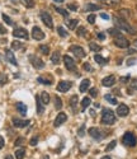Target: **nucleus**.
I'll use <instances>...</instances> for the list:
<instances>
[{"instance_id":"obj_54","label":"nucleus","mask_w":137,"mask_h":159,"mask_svg":"<svg viewBox=\"0 0 137 159\" xmlns=\"http://www.w3.org/2000/svg\"><path fill=\"white\" fill-rule=\"evenodd\" d=\"M5 33H7V29L3 27L1 24H0V34H5Z\"/></svg>"},{"instance_id":"obj_41","label":"nucleus","mask_w":137,"mask_h":159,"mask_svg":"<svg viewBox=\"0 0 137 159\" xmlns=\"http://www.w3.org/2000/svg\"><path fill=\"white\" fill-rule=\"evenodd\" d=\"M3 19H4V22L7 23L8 26H13V24H14V23H13V20H11V19L9 18V17L7 15V14H3Z\"/></svg>"},{"instance_id":"obj_63","label":"nucleus","mask_w":137,"mask_h":159,"mask_svg":"<svg viewBox=\"0 0 137 159\" xmlns=\"http://www.w3.org/2000/svg\"><path fill=\"white\" fill-rule=\"evenodd\" d=\"M136 9H137V7H136Z\"/></svg>"},{"instance_id":"obj_48","label":"nucleus","mask_w":137,"mask_h":159,"mask_svg":"<svg viewBox=\"0 0 137 159\" xmlns=\"http://www.w3.org/2000/svg\"><path fill=\"white\" fill-rule=\"evenodd\" d=\"M88 22L90 23V24H94V22H95V15H94V14H90V15L88 17Z\"/></svg>"},{"instance_id":"obj_55","label":"nucleus","mask_w":137,"mask_h":159,"mask_svg":"<svg viewBox=\"0 0 137 159\" xmlns=\"http://www.w3.org/2000/svg\"><path fill=\"white\" fill-rule=\"evenodd\" d=\"M100 18H103V19H109V15L106 13H100Z\"/></svg>"},{"instance_id":"obj_18","label":"nucleus","mask_w":137,"mask_h":159,"mask_svg":"<svg viewBox=\"0 0 137 159\" xmlns=\"http://www.w3.org/2000/svg\"><path fill=\"white\" fill-rule=\"evenodd\" d=\"M119 15L122 17V19L127 20V19H130L131 17H132V10L127 9V8H123V9L119 10Z\"/></svg>"},{"instance_id":"obj_53","label":"nucleus","mask_w":137,"mask_h":159,"mask_svg":"<svg viewBox=\"0 0 137 159\" xmlns=\"http://www.w3.org/2000/svg\"><path fill=\"white\" fill-rule=\"evenodd\" d=\"M4 137H3V136H0V149H3V148H4Z\"/></svg>"},{"instance_id":"obj_11","label":"nucleus","mask_w":137,"mask_h":159,"mask_svg":"<svg viewBox=\"0 0 137 159\" xmlns=\"http://www.w3.org/2000/svg\"><path fill=\"white\" fill-rule=\"evenodd\" d=\"M29 60H31V64L36 67V69H43V67H45V63H43L39 57L34 56V55H31Z\"/></svg>"},{"instance_id":"obj_47","label":"nucleus","mask_w":137,"mask_h":159,"mask_svg":"<svg viewBox=\"0 0 137 159\" xmlns=\"http://www.w3.org/2000/svg\"><path fill=\"white\" fill-rule=\"evenodd\" d=\"M37 143H38V136H33L32 139L29 140V144L32 146H34V145H37Z\"/></svg>"},{"instance_id":"obj_6","label":"nucleus","mask_w":137,"mask_h":159,"mask_svg":"<svg viewBox=\"0 0 137 159\" xmlns=\"http://www.w3.org/2000/svg\"><path fill=\"white\" fill-rule=\"evenodd\" d=\"M41 19H42V22L45 23V24L47 26L48 28H53V22H52V17H51V14H49L48 11H46V10H42V11H41Z\"/></svg>"},{"instance_id":"obj_30","label":"nucleus","mask_w":137,"mask_h":159,"mask_svg":"<svg viewBox=\"0 0 137 159\" xmlns=\"http://www.w3.org/2000/svg\"><path fill=\"white\" fill-rule=\"evenodd\" d=\"M25 157V150L24 149H17L15 150V158L17 159H23Z\"/></svg>"},{"instance_id":"obj_38","label":"nucleus","mask_w":137,"mask_h":159,"mask_svg":"<svg viewBox=\"0 0 137 159\" xmlns=\"http://www.w3.org/2000/svg\"><path fill=\"white\" fill-rule=\"evenodd\" d=\"M8 83V76L4 73H0V85H4Z\"/></svg>"},{"instance_id":"obj_24","label":"nucleus","mask_w":137,"mask_h":159,"mask_svg":"<svg viewBox=\"0 0 137 159\" xmlns=\"http://www.w3.org/2000/svg\"><path fill=\"white\" fill-rule=\"evenodd\" d=\"M90 103H92V101H90L89 97H85V98H83V101H81V111H85L86 108L90 106Z\"/></svg>"},{"instance_id":"obj_1","label":"nucleus","mask_w":137,"mask_h":159,"mask_svg":"<svg viewBox=\"0 0 137 159\" xmlns=\"http://www.w3.org/2000/svg\"><path fill=\"white\" fill-rule=\"evenodd\" d=\"M113 19H114L116 26H117L119 29L126 31V32H128V33H131V34H136L137 33V31L130 24V23H127V20H124V19H122V18H117V17H114Z\"/></svg>"},{"instance_id":"obj_22","label":"nucleus","mask_w":137,"mask_h":159,"mask_svg":"<svg viewBox=\"0 0 137 159\" xmlns=\"http://www.w3.org/2000/svg\"><path fill=\"white\" fill-rule=\"evenodd\" d=\"M60 60H61V55L59 51H55L53 54H52L51 56V61L55 64V65H57V64H60Z\"/></svg>"},{"instance_id":"obj_25","label":"nucleus","mask_w":137,"mask_h":159,"mask_svg":"<svg viewBox=\"0 0 137 159\" xmlns=\"http://www.w3.org/2000/svg\"><path fill=\"white\" fill-rule=\"evenodd\" d=\"M78 23H79V20H78V19H71V20H66V24H67L69 29H71V31H74V29L76 28Z\"/></svg>"},{"instance_id":"obj_40","label":"nucleus","mask_w":137,"mask_h":159,"mask_svg":"<svg viewBox=\"0 0 137 159\" xmlns=\"http://www.w3.org/2000/svg\"><path fill=\"white\" fill-rule=\"evenodd\" d=\"M22 47H23V45L19 41H14V42L11 43V49L13 50H19V49H22Z\"/></svg>"},{"instance_id":"obj_52","label":"nucleus","mask_w":137,"mask_h":159,"mask_svg":"<svg viewBox=\"0 0 137 159\" xmlns=\"http://www.w3.org/2000/svg\"><path fill=\"white\" fill-rule=\"evenodd\" d=\"M67 9H70V10H78V7L75 4H69L67 5Z\"/></svg>"},{"instance_id":"obj_8","label":"nucleus","mask_w":137,"mask_h":159,"mask_svg":"<svg viewBox=\"0 0 137 159\" xmlns=\"http://www.w3.org/2000/svg\"><path fill=\"white\" fill-rule=\"evenodd\" d=\"M114 45L117 47H119V49H127V47L130 46V41H128L126 37L119 36V37H116Z\"/></svg>"},{"instance_id":"obj_51","label":"nucleus","mask_w":137,"mask_h":159,"mask_svg":"<svg viewBox=\"0 0 137 159\" xmlns=\"http://www.w3.org/2000/svg\"><path fill=\"white\" fill-rule=\"evenodd\" d=\"M89 93H90V96H92V97H97V89H95V88H92V89H90L89 90Z\"/></svg>"},{"instance_id":"obj_19","label":"nucleus","mask_w":137,"mask_h":159,"mask_svg":"<svg viewBox=\"0 0 137 159\" xmlns=\"http://www.w3.org/2000/svg\"><path fill=\"white\" fill-rule=\"evenodd\" d=\"M17 110H18V112L22 115V116H25V113H27V106L23 102H18L17 103Z\"/></svg>"},{"instance_id":"obj_60","label":"nucleus","mask_w":137,"mask_h":159,"mask_svg":"<svg viewBox=\"0 0 137 159\" xmlns=\"http://www.w3.org/2000/svg\"><path fill=\"white\" fill-rule=\"evenodd\" d=\"M4 159H13V157H11V155H7Z\"/></svg>"},{"instance_id":"obj_59","label":"nucleus","mask_w":137,"mask_h":159,"mask_svg":"<svg viewBox=\"0 0 137 159\" xmlns=\"http://www.w3.org/2000/svg\"><path fill=\"white\" fill-rule=\"evenodd\" d=\"M133 52H135V50H132V49L128 50V54H133Z\"/></svg>"},{"instance_id":"obj_35","label":"nucleus","mask_w":137,"mask_h":159,"mask_svg":"<svg viewBox=\"0 0 137 159\" xmlns=\"http://www.w3.org/2000/svg\"><path fill=\"white\" fill-rule=\"evenodd\" d=\"M39 51L42 52L43 55H48V52H49V47L47 45H41L39 46Z\"/></svg>"},{"instance_id":"obj_17","label":"nucleus","mask_w":137,"mask_h":159,"mask_svg":"<svg viewBox=\"0 0 137 159\" xmlns=\"http://www.w3.org/2000/svg\"><path fill=\"white\" fill-rule=\"evenodd\" d=\"M102 84H103L104 87H113V85L116 84L114 75H109V76H106V78H103V80H102Z\"/></svg>"},{"instance_id":"obj_20","label":"nucleus","mask_w":137,"mask_h":159,"mask_svg":"<svg viewBox=\"0 0 137 159\" xmlns=\"http://www.w3.org/2000/svg\"><path fill=\"white\" fill-rule=\"evenodd\" d=\"M43 112H45V104L41 101V97H37V113L42 115Z\"/></svg>"},{"instance_id":"obj_49","label":"nucleus","mask_w":137,"mask_h":159,"mask_svg":"<svg viewBox=\"0 0 137 159\" xmlns=\"http://www.w3.org/2000/svg\"><path fill=\"white\" fill-rule=\"evenodd\" d=\"M23 143H24V139H23V137H18V139L15 140V143H14V144H15V145L18 146V145H22Z\"/></svg>"},{"instance_id":"obj_2","label":"nucleus","mask_w":137,"mask_h":159,"mask_svg":"<svg viewBox=\"0 0 137 159\" xmlns=\"http://www.w3.org/2000/svg\"><path fill=\"white\" fill-rule=\"evenodd\" d=\"M116 122V115L112 110L104 108L103 113H102V123L104 125H113Z\"/></svg>"},{"instance_id":"obj_29","label":"nucleus","mask_w":137,"mask_h":159,"mask_svg":"<svg viewBox=\"0 0 137 159\" xmlns=\"http://www.w3.org/2000/svg\"><path fill=\"white\" fill-rule=\"evenodd\" d=\"M104 99L109 102L110 104H117V99H116L112 94H106V96H104Z\"/></svg>"},{"instance_id":"obj_13","label":"nucleus","mask_w":137,"mask_h":159,"mask_svg":"<svg viewBox=\"0 0 137 159\" xmlns=\"http://www.w3.org/2000/svg\"><path fill=\"white\" fill-rule=\"evenodd\" d=\"M66 120H67V116H66V113L60 112L59 115H57L56 119H55L53 126H55V127H59V126H61L63 122H66Z\"/></svg>"},{"instance_id":"obj_9","label":"nucleus","mask_w":137,"mask_h":159,"mask_svg":"<svg viewBox=\"0 0 137 159\" xmlns=\"http://www.w3.org/2000/svg\"><path fill=\"white\" fill-rule=\"evenodd\" d=\"M13 36L15 38H24V40H28L29 34H28V31L24 28H15L13 31Z\"/></svg>"},{"instance_id":"obj_56","label":"nucleus","mask_w":137,"mask_h":159,"mask_svg":"<svg viewBox=\"0 0 137 159\" xmlns=\"http://www.w3.org/2000/svg\"><path fill=\"white\" fill-rule=\"evenodd\" d=\"M98 38H100V40H104V38H106V34H104V33H98Z\"/></svg>"},{"instance_id":"obj_7","label":"nucleus","mask_w":137,"mask_h":159,"mask_svg":"<svg viewBox=\"0 0 137 159\" xmlns=\"http://www.w3.org/2000/svg\"><path fill=\"white\" fill-rule=\"evenodd\" d=\"M63 64H65L66 69H67L69 71H75V70H76V64H75L74 59L71 56H69V55L63 56Z\"/></svg>"},{"instance_id":"obj_43","label":"nucleus","mask_w":137,"mask_h":159,"mask_svg":"<svg viewBox=\"0 0 137 159\" xmlns=\"http://www.w3.org/2000/svg\"><path fill=\"white\" fill-rule=\"evenodd\" d=\"M130 89L131 90H137V79H133V80H131Z\"/></svg>"},{"instance_id":"obj_27","label":"nucleus","mask_w":137,"mask_h":159,"mask_svg":"<svg viewBox=\"0 0 137 159\" xmlns=\"http://www.w3.org/2000/svg\"><path fill=\"white\" fill-rule=\"evenodd\" d=\"M100 9V7H99V5H97V4H92V3H90V4H86L85 5V10L86 11H94V10H99Z\"/></svg>"},{"instance_id":"obj_16","label":"nucleus","mask_w":137,"mask_h":159,"mask_svg":"<svg viewBox=\"0 0 137 159\" xmlns=\"http://www.w3.org/2000/svg\"><path fill=\"white\" fill-rule=\"evenodd\" d=\"M5 57H7V60L9 61V63L11 64V65H18V63H17V59L15 56H14V54H13V51L11 50H5Z\"/></svg>"},{"instance_id":"obj_33","label":"nucleus","mask_w":137,"mask_h":159,"mask_svg":"<svg viewBox=\"0 0 137 159\" xmlns=\"http://www.w3.org/2000/svg\"><path fill=\"white\" fill-rule=\"evenodd\" d=\"M89 47H90V50H92V51H95V52H98V51H100V50H102V47L99 46V45H97L95 42H90L89 43Z\"/></svg>"},{"instance_id":"obj_57","label":"nucleus","mask_w":137,"mask_h":159,"mask_svg":"<svg viewBox=\"0 0 137 159\" xmlns=\"http://www.w3.org/2000/svg\"><path fill=\"white\" fill-rule=\"evenodd\" d=\"M130 79V76H124V78H121V82L122 83H126V80H128Z\"/></svg>"},{"instance_id":"obj_14","label":"nucleus","mask_w":137,"mask_h":159,"mask_svg":"<svg viewBox=\"0 0 137 159\" xmlns=\"http://www.w3.org/2000/svg\"><path fill=\"white\" fill-rule=\"evenodd\" d=\"M116 112H117V115L119 117H126L128 113H130V108L127 107L126 104H123V103H122V104H119L118 107H117V111H116Z\"/></svg>"},{"instance_id":"obj_3","label":"nucleus","mask_w":137,"mask_h":159,"mask_svg":"<svg viewBox=\"0 0 137 159\" xmlns=\"http://www.w3.org/2000/svg\"><path fill=\"white\" fill-rule=\"evenodd\" d=\"M122 143L124 144L126 146H130V148H133V146H136L137 144V137L136 135L133 134V132H126V134L123 135V137H122Z\"/></svg>"},{"instance_id":"obj_21","label":"nucleus","mask_w":137,"mask_h":159,"mask_svg":"<svg viewBox=\"0 0 137 159\" xmlns=\"http://www.w3.org/2000/svg\"><path fill=\"white\" fill-rule=\"evenodd\" d=\"M89 85H90V80L89 79H84L83 82H81V84H80V92H86V90L89 89Z\"/></svg>"},{"instance_id":"obj_36","label":"nucleus","mask_w":137,"mask_h":159,"mask_svg":"<svg viewBox=\"0 0 137 159\" xmlns=\"http://www.w3.org/2000/svg\"><path fill=\"white\" fill-rule=\"evenodd\" d=\"M22 1H23V4L28 8H34V5H36L34 0H22Z\"/></svg>"},{"instance_id":"obj_50","label":"nucleus","mask_w":137,"mask_h":159,"mask_svg":"<svg viewBox=\"0 0 137 159\" xmlns=\"http://www.w3.org/2000/svg\"><path fill=\"white\" fill-rule=\"evenodd\" d=\"M83 67H84V70H86V71H92V70H93V69H92V66H90L88 63H85V64H84Z\"/></svg>"},{"instance_id":"obj_26","label":"nucleus","mask_w":137,"mask_h":159,"mask_svg":"<svg viewBox=\"0 0 137 159\" xmlns=\"http://www.w3.org/2000/svg\"><path fill=\"white\" fill-rule=\"evenodd\" d=\"M41 101H42L43 104H48L49 103V94L47 92H42V94H41Z\"/></svg>"},{"instance_id":"obj_46","label":"nucleus","mask_w":137,"mask_h":159,"mask_svg":"<svg viewBox=\"0 0 137 159\" xmlns=\"http://www.w3.org/2000/svg\"><path fill=\"white\" fill-rule=\"evenodd\" d=\"M116 144H117V141H116V140H113V141H112V143H110V144H109V145H108V146H107V148H106V150H107V152H109V150L114 149Z\"/></svg>"},{"instance_id":"obj_15","label":"nucleus","mask_w":137,"mask_h":159,"mask_svg":"<svg viewBox=\"0 0 137 159\" xmlns=\"http://www.w3.org/2000/svg\"><path fill=\"white\" fill-rule=\"evenodd\" d=\"M11 121H13V125L15 126V127H18V129L25 127V126H28V125H29V122H31L29 120H19V119H15V117H14Z\"/></svg>"},{"instance_id":"obj_62","label":"nucleus","mask_w":137,"mask_h":159,"mask_svg":"<svg viewBox=\"0 0 137 159\" xmlns=\"http://www.w3.org/2000/svg\"><path fill=\"white\" fill-rule=\"evenodd\" d=\"M135 45H136V47H137V40L135 41Z\"/></svg>"},{"instance_id":"obj_31","label":"nucleus","mask_w":137,"mask_h":159,"mask_svg":"<svg viewBox=\"0 0 137 159\" xmlns=\"http://www.w3.org/2000/svg\"><path fill=\"white\" fill-rule=\"evenodd\" d=\"M76 104H78V96H72L70 99V106L74 111H76Z\"/></svg>"},{"instance_id":"obj_37","label":"nucleus","mask_w":137,"mask_h":159,"mask_svg":"<svg viewBox=\"0 0 137 159\" xmlns=\"http://www.w3.org/2000/svg\"><path fill=\"white\" fill-rule=\"evenodd\" d=\"M56 11H57V13H60L62 17H65V18H67V17H69V11L65 10V9H62V8H59V7H57V8H56Z\"/></svg>"},{"instance_id":"obj_61","label":"nucleus","mask_w":137,"mask_h":159,"mask_svg":"<svg viewBox=\"0 0 137 159\" xmlns=\"http://www.w3.org/2000/svg\"><path fill=\"white\" fill-rule=\"evenodd\" d=\"M102 159H110V158H109V157H103Z\"/></svg>"},{"instance_id":"obj_44","label":"nucleus","mask_w":137,"mask_h":159,"mask_svg":"<svg viewBox=\"0 0 137 159\" xmlns=\"http://www.w3.org/2000/svg\"><path fill=\"white\" fill-rule=\"evenodd\" d=\"M78 135L80 137H83L84 135H85V125H81V127L78 130Z\"/></svg>"},{"instance_id":"obj_5","label":"nucleus","mask_w":137,"mask_h":159,"mask_svg":"<svg viewBox=\"0 0 137 159\" xmlns=\"http://www.w3.org/2000/svg\"><path fill=\"white\" fill-rule=\"evenodd\" d=\"M88 132H89L90 136H92L93 139H95V140H102V139L106 137V134H103V131L99 130L98 127H90Z\"/></svg>"},{"instance_id":"obj_12","label":"nucleus","mask_w":137,"mask_h":159,"mask_svg":"<svg viewBox=\"0 0 137 159\" xmlns=\"http://www.w3.org/2000/svg\"><path fill=\"white\" fill-rule=\"evenodd\" d=\"M32 37H33L34 40L41 41V40L45 38V33H43V31L39 27H37V26H36V27H33V29H32Z\"/></svg>"},{"instance_id":"obj_45","label":"nucleus","mask_w":137,"mask_h":159,"mask_svg":"<svg viewBox=\"0 0 137 159\" xmlns=\"http://www.w3.org/2000/svg\"><path fill=\"white\" fill-rule=\"evenodd\" d=\"M78 34H79L80 37L85 36V34H86V29H85V27H80V28H79V29H78Z\"/></svg>"},{"instance_id":"obj_39","label":"nucleus","mask_w":137,"mask_h":159,"mask_svg":"<svg viewBox=\"0 0 137 159\" xmlns=\"http://www.w3.org/2000/svg\"><path fill=\"white\" fill-rule=\"evenodd\" d=\"M55 106H56V108L57 110H61V108H62V101H61V98H59V97H55Z\"/></svg>"},{"instance_id":"obj_58","label":"nucleus","mask_w":137,"mask_h":159,"mask_svg":"<svg viewBox=\"0 0 137 159\" xmlns=\"http://www.w3.org/2000/svg\"><path fill=\"white\" fill-rule=\"evenodd\" d=\"M135 61H136V60H128L127 65H132V64H135Z\"/></svg>"},{"instance_id":"obj_4","label":"nucleus","mask_w":137,"mask_h":159,"mask_svg":"<svg viewBox=\"0 0 137 159\" xmlns=\"http://www.w3.org/2000/svg\"><path fill=\"white\" fill-rule=\"evenodd\" d=\"M69 51H71L72 54L75 55L78 59H84L86 55V52L84 51V49L81 46H78V45H72L71 47L69 49Z\"/></svg>"},{"instance_id":"obj_34","label":"nucleus","mask_w":137,"mask_h":159,"mask_svg":"<svg viewBox=\"0 0 137 159\" xmlns=\"http://www.w3.org/2000/svg\"><path fill=\"white\" fill-rule=\"evenodd\" d=\"M37 82L41 83V84H45V85H51L52 84V82H49V80H47V79L42 78V76H38V78H37Z\"/></svg>"},{"instance_id":"obj_10","label":"nucleus","mask_w":137,"mask_h":159,"mask_svg":"<svg viewBox=\"0 0 137 159\" xmlns=\"http://www.w3.org/2000/svg\"><path fill=\"white\" fill-rule=\"evenodd\" d=\"M72 87V83L71 82H67V80H61L59 85H57V92H62V93H66L70 88Z\"/></svg>"},{"instance_id":"obj_23","label":"nucleus","mask_w":137,"mask_h":159,"mask_svg":"<svg viewBox=\"0 0 137 159\" xmlns=\"http://www.w3.org/2000/svg\"><path fill=\"white\" fill-rule=\"evenodd\" d=\"M94 60L97 61L99 65H106V64L108 63V59H104L103 56H102V55H98V54L94 56Z\"/></svg>"},{"instance_id":"obj_32","label":"nucleus","mask_w":137,"mask_h":159,"mask_svg":"<svg viewBox=\"0 0 137 159\" xmlns=\"http://www.w3.org/2000/svg\"><path fill=\"white\" fill-rule=\"evenodd\" d=\"M108 33H109L110 36H114V37H119V36H122L121 31H118V29H116V28H110V29H108Z\"/></svg>"},{"instance_id":"obj_42","label":"nucleus","mask_w":137,"mask_h":159,"mask_svg":"<svg viewBox=\"0 0 137 159\" xmlns=\"http://www.w3.org/2000/svg\"><path fill=\"white\" fill-rule=\"evenodd\" d=\"M57 33H59L61 37H66V36H67V32L63 29V27H59V28H57Z\"/></svg>"},{"instance_id":"obj_28","label":"nucleus","mask_w":137,"mask_h":159,"mask_svg":"<svg viewBox=\"0 0 137 159\" xmlns=\"http://www.w3.org/2000/svg\"><path fill=\"white\" fill-rule=\"evenodd\" d=\"M108 7H118L122 3V0H104Z\"/></svg>"}]
</instances>
